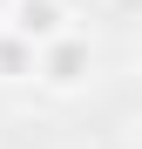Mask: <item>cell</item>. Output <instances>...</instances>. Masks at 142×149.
Listing matches in <instances>:
<instances>
[{"instance_id": "cell-2", "label": "cell", "mask_w": 142, "mask_h": 149, "mask_svg": "<svg viewBox=\"0 0 142 149\" xmlns=\"http://www.w3.org/2000/svg\"><path fill=\"white\" fill-rule=\"evenodd\" d=\"M68 20H75V14H68L61 0H7V27L20 41H34V47H54L61 34H75Z\"/></svg>"}, {"instance_id": "cell-5", "label": "cell", "mask_w": 142, "mask_h": 149, "mask_svg": "<svg viewBox=\"0 0 142 149\" xmlns=\"http://www.w3.org/2000/svg\"><path fill=\"white\" fill-rule=\"evenodd\" d=\"M61 7H68V14H81V7H95V0H61Z\"/></svg>"}, {"instance_id": "cell-3", "label": "cell", "mask_w": 142, "mask_h": 149, "mask_svg": "<svg viewBox=\"0 0 142 149\" xmlns=\"http://www.w3.org/2000/svg\"><path fill=\"white\" fill-rule=\"evenodd\" d=\"M41 74V47L20 41L14 27H0V81H34Z\"/></svg>"}, {"instance_id": "cell-4", "label": "cell", "mask_w": 142, "mask_h": 149, "mask_svg": "<svg viewBox=\"0 0 142 149\" xmlns=\"http://www.w3.org/2000/svg\"><path fill=\"white\" fill-rule=\"evenodd\" d=\"M129 142H135V149H142V115H135V122H129Z\"/></svg>"}, {"instance_id": "cell-6", "label": "cell", "mask_w": 142, "mask_h": 149, "mask_svg": "<svg viewBox=\"0 0 142 149\" xmlns=\"http://www.w3.org/2000/svg\"><path fill=\"white\" fill-rule=\"evenodd\" d=\"M0 27H7V0H0Z\"/></svg>"}, {"instance_id": "cell-1", "label": "cell", "mask_w": 142, "mask_h": 149, "mask_svg": "<svg viewBox=\"0 0 142 149\" xmlns=\"http://www.w3.org/2000/svg\"><path fill=\"white\" fill-rule=\"evenodd\" d=\"M88 81H95V41H88V34H61L54 47H41L34 88H47V95H81Z\"/></svg>"}]
</instances>
